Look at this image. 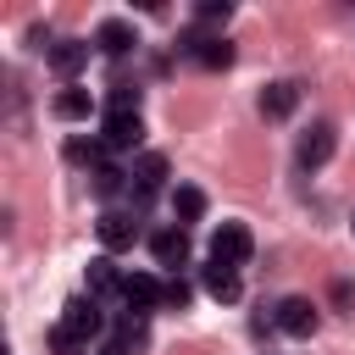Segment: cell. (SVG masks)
<instances>
[{
	"mask_svg": "<svg viewBox=\"0 0 355 355\" xmlns=\"http://www.w3.org/2000/svg\"><path fill=\"white\" fill-rule=\"evenodd\" d=\"M122 305H128L133 316H150L155 305H166V283H161L155 272H128V283H122Z\"/></svg>",
	"mask_w": 355,
	"mask_h": 355,
	"instance_id": "obj_1",
	"label": "cell"
},
{
	"mask_svg": "<svg viewBox=\"0 0 355 355\" xmlns=\"http://www.w3.org/2000/svg\"><path fill=\"white\" fill-rule=\"evenodd\" d=\"M250 250H255V239H250V227H244V222H222V227L211 233V261L244 266V261H250Z\"/></svg>",
	"mask_w": 355,
	"mask_h": 355,
	"instance_id": "obj_2",
	"label": "cell"
},
{
	"mask_svg": "<svg viewBox=\"0 0 355 355\" xmlns=\"http://www.w3.org/2000/svg\"><path fill=\"white\" fill-rule=\"evenodd\" d=\"M94 233H100V250H105V255H116V250H133V239H139V222H133L128 211H100Z\"/></svg>",
	"mask_w": 355,
	"mask_h": 355,
	"instance_id": "obj_3",
	"label": "cell"
},
{
	"mask_svg": "<svg viewBox=\"0 0 355 355\" xmlns=\"http://www.w3.org/2000/svg\"><path fill=\"white\" fill-rule=\"evenodd\" d=\"M105 150H139L144 144V122H139V111H105Z\"/></svg>",
	"mask_w": 355,
	"mask_h": 355,
	"instance_id": "obj_4",
	"label": "cell"
},
{
	"mask_svg": "<svg viewBox=\"0 0 355 355\" xmlns=\"http://www.w3.org/2000/svg\"><path fill=\"white\" fill-rule=\"evenodd\" d=\"M333 150H338L333 122H316L311 133H300V166H305V172H311V166H327V161H333Z\"/></svg>",
	"mask_w": 355,
	"mask_h": 355,
	"instance_id": "obj_5",
	"label": "cell"
},
{
	"mask_svg": "<svg viewBox=\"0 0 355 355\" xmlns=\"http://www.w3.org/2000/svg\"><path fill=\"white\" fill-rule=\"evenodd\" d=\"M277 327H283L288 338H311V333H316V305H311L305 294H288V300L277 305Z\"/></svg>",
	"mask_w": 355,
	"mask_h": 355,
	"instance_id": "obj_6",
	"label": "cell"
},
{
	"mask_svg": "<svg viewBox=\"0 0 355 355\" xmlns=\"http://www.w3.org/2000/svg\"><path fill=\"white\" fill-rule=\"evenodd\" d=\"M150 255H155V266H166V272L189 266V233H183V227H161V233L150 239Z\"/></svg>",
	"mask_w": 355,
	"mask_h": 355,
	"instance_id": "obj_7",
	"label": "cell"
},
{
	"mask_svg": "<svg viewBox=\"0 0 355 355\" xmlns=\"http://www.w3.org/2000/svg\"><path fill=\"white\" fill-rule=\"evenodd\" d=\"M61 327H67V333H78V338L89 344V338H100L105 316H100V305H94V300H67V311H61Z\"/></svg>",
	"mask_w": 355,
	"mask_h": 355,
	"instance_id": "obj_8",
	"label": "cell"
},
{
	"mask_svg": "<svg viewBox=\"0 0 355 355\" xmlns=\"http://www.w3.org/2000/svg\"><path fill=\"white\" fill-rule=\"evenodd\" d=\"M183 55H194V61L211 67V72L233 67V44H227V39H205V33H189V39H183Z\"/></svg>",
	"mask_w": 355,
	"mask_h": 355,
	"instance_id": "obj_9",
	"label": "cell"
},
{
	"mask_svg": "<svg viewBox=\"0 0 355 355\" xmlns=\"http://www.w3.org/2000/svg\"><path fill=\"white\" fill-rule=\"evenodd\" d=\"M200 277H205V294H211V300H222V305H233V300L244 294V283H239V266H227V261H211V266H200Z\"/></svg>",
	"mask_w": 355,
	"mask_h": 355,
	"instance_id": "obj_10",
	"label": "cell"
},
{
	"mask_svg": "<svg viewBox=\"0 0 355 355\" xmlns=\"http://www.w3.org/2000/svg\"><path fill=\"white\" fill-rule=\"evenodd\" d=\"M44 61H50V72L78 78V72H83V61H89V44H83V39H55V44L44 50Z\"/></svg>",
	"mask_w": 355,
	"mask_h": 355,
	"instance_id": "obj_11",
	"label": "cell"
},
{
	"mask_svg": "<svg viewBox=\"0 0 355 355\" xmlns=\"http://www.w3.org/2000/svg\"><path fill=\"white\" fill-rule=\"evenodd\" d=\"M94 44H100L105 55H128V50L139 44V33H133V22H122V17H105V22L94 28Z\"/></svg>",
	"mask_w": 355,
	"mask_h": 355,
	"instance_id": "obj_12",
	"label": "cell"
},
{
	"mask_svg": "<svg viewBox=\"0 0 355 355\" xmlns=\"http://www.w3.org/2000/svg\"><path fill=\"white\" fill-rule=\"evenodd\" d=\"M294 105H300V89H294L288 78H277V83H266V89H261V116L283 122V116H294Z\"/></svg>",
	"mask_w": 355,
	"mask_h": 355,
	"instance_id": "obj_13",
	"label": "cell"
},
{
	"mask_svg": "<svg viewBox=\"0 0 355 355\" xmlns=\"http://www.w3.org/2000/svg\"><path fill=\"white\" fill-rule=\"evenodd\" d=\"M161 183H166V155H161V150H144V155L133 161V189H139V200H150Z\"/></svg>",
	"mask_w": 355,
	"mask_h": 355,
	"instance_id": "obj_14",
	"label": "cell"
},
{
	"mask_svg": "<svg viewBox=\"0 0 355 355\" xmlns=\"http://www.w3.org/2000/svg\"><path fill=\"white\" fill-rule=\"evenodd\" d=\"M122 283H128V272H116L111 255H94V261H89V300H100V294H122Z\"/></svg>",
	"mask_w": 355,
	"mask_h": 355,
	"instance_id": "obj_15",
	"label": "cell"
},
{
	"mask_svg": "<svg viewBox=\"0 0 355 355\" xmlns=\"http://www.w3.org/2000/svg\"><path fill=\"white\" fill-rule=\"evenodd\" d=\"M50 111H55L61 122H83V116L94 111V94H89V89H78V83H67V89L50 100Z\"/></svg>",
	"mask_w": 355,
	"mask_h": 355,
	"instance_id": "obj_16",
	"label": "cell"
},
{
	"mask_svg": "<svg viewBox=\"0 0 355 355\" xmlns=\"http://www.w3.org/2000/svg\"><path fill=\"white\" fill-rule=\"evenodd\" d=\"M172 216H178V222H200V216H205V189L178 183V189H172Z\"/></svg>",
	"mask_w": 355,
	"mask_h": 355,
	"instance_id": "obj_17",
	"label": "cell"
},
{
	"mask_svg": "<svg viewBox=\"0 0 355 355\" xmlns=\"http://www.w3.org/2000/svg\"><path fill=\"white\" fill-rule=\"evenodd\" d=\"M67 161L100 172V166H105V139H67Z\"/></svg>",
	"mask_w": 355,
	"mask_h": 355,
	"instance_id": "obj_18",
	"label": "cell"
},
{
	"mask_svg": "<svg viewBox=\"0 0 355 355\" xmlns=\"http://www.w3.org/2000/svg\"><path fill=\"white\" fill-rule=\"evenodd\" d=\"M128 178H133V172H122V166H111V161H105L100 172H89V189H94L100 200H111V194H122V183H128Z\"/></svg>",
	"mask_w": 355,
	"mask_h": 355,
	"instance_id": "obj_19",
	"label": "cell"
},
{
	"mask_svg": "<svg viewBox=\"0 0 355 355\" xmlns=\"http://www.w3.org/2000/svg\"><path fill=\"white\" fill-rule=\"evenodd\" d=\"M50 349H55V355H83V349H89V344H83V338H78V333H67V327H61V322H55V327H50Z\"/></svg>",
	"mask_w": 355,
	"mask_h": 355,
	"instance_id": "obj_20",
	"label": "cell"
},
{
	"mask_svg": "<svg viewBox=\"0 0 355 355\" xmlns=\"http://www.w3.org/2000/svg\"><path fill=\"white\" fill-rule=\"evenodd\" d=\"M194 17H200V22H227V17H233V6H227V0H200V6H194Z\"/></svg>",
	"mask_w": 355,
	"mask_h": 355,
	"instance_id": "obj_21",
	"label": "cell"
},
{
	"mask_svg": "<svg viewBox=\"0 0 355 355\" xmlns=\"http://www.w3.org/2000/svg\"><path fill=\"white\" fill-rule=\"evenodd\" d=\"M105 105H111V111H139V89H128V83H116Z\"/></svg>",
	"mask_w": 355,
	"mask_h": 355,
	"instance_id": "obj_22",
	"label": "cell"
},
{
	"mask_svg": "<svg viewBox=\"0 0 355 355\" xmlns=\"http://www.w3.org/2000/svg\"><path fill=\"white\" fill-rule=\"evenodd\" d=\"M189 294H194V288H189L183 277H172V283H166V305H172V311H183V305H189Z\"/></svg>",
	"mask_w": 355,
	"mask_h": 355,
	"instance_id": "obj_23",
	"label": "cell"
},
{
	"mask_svg": "<svg viewBox=\"0 0 355 355\" xmlns=\"http://www.w3.org/2000/svg\"><path fill=\"white\" fill-rule=\"evenodd\" d=\"M100 355H128V344H122V338H111V344H105Z\"/></svg>",
	"mask_w": 355,
	"mask_h": 355,
	"instance_id": "obj_24",
	"label": "cell"
},
{
	"mask_svg": "<svg viewBox=\"0 0 355 355\" xmlns=\"http://www.w3.org/2000/svg\"><path fill=\"white\" fill-rule=\"evenodd\" d=\"M349 227H355V222H349Z\"/></svg>",
	"mask_w": 355,
	"mask_h": 355,
	"instance_id": "obj_25",
	"label": "cell"
}]
</instances>
